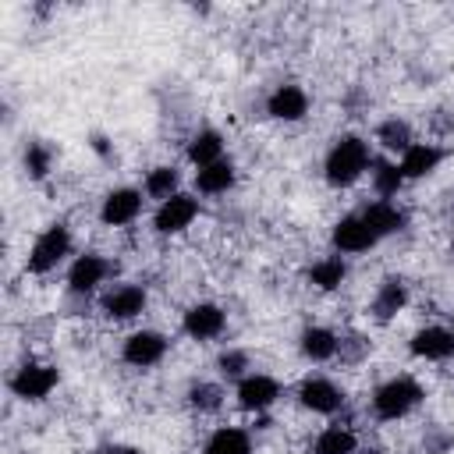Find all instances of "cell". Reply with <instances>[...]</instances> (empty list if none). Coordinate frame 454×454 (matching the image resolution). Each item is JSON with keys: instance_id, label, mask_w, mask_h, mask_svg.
Returning <instances> with one entry per match:
<instances>
[{"instance_id": "f1b7e54d", "label": "cell", "mask_w": 454, "mask_h": 454, "mask_svg": "<svg viewBox=\"0 0 454 454\" xmlns=\"http://www.w3.org/2000/svg\"><path fill=\"white\" fill-rule=\"evenodd\" d=\"M25 170H28V177L43 181L53 170V149L46 142H28V149H25Z\"/></svg>"}, {"instance_id": "4316f807", "label": "cell", "mask_w": 454, "mask_h": 454, "mask_svg": "<svg viewBox=\"0 0 454 454\" xmlns=\"http://www.w3.org/2000/svg\"><path fill=\"white\" fill-rule=\"evenodd\" d=\"M177 184H181V174H177V167H153V170L145 174V184H142V192H145L149 199H160V202H167L170 195H177Z\"/></svg>"}, {"instance_id": "ffe728a7", "label": "cell", "mask_w": 454, "mask_h": 454, "mask_svg": "<svg viewBox=\"0 0 454 454\" xmlns=\"http://www.w3.org/2000/svg\"><path fill=\"white\" fill-rule=\"evenodd\" d=\"M234 177H238L234 163H231V160H216V163L195 170V188H199L202 195H223L227 188H234Z\"/></svg>"}, {"instance_id": "277c9868", "label": "cell", "mask_w": 454, "mask_h": 454, "mask_svg": "<svg viewBox=\"0 0 454 454\" xmlns=\"http://www.w3.org/2000/svg\"><path fill=\"white\" fill-rule=\"evenodd\" d=\"M57 369L53 365H43V362H25V365H18L14 369V376L7 380V387H11V394L14 397H21V401H43V397H50L53 394V387H57Z\"/></svg>"}, {"instance_id": "52a82bcc", "label": "cell", "mask_w": 454, "mask_h": 454, "mask_svg": "<svg viewBox=\"0 0 454 454\" xmlns=\"http://www.w3.org/2000/svg\"><path fill=\"white\" fill-rule=\"evenodd\" d=\"M330 241H333V248H337V252L355 255V252H369L380 238L372 234V227L365 223V216H362V213H348V216H340V220L333 223Z\"/></svg>"}, {"instance_id": "836d02e7", "label": "cell", "mask_w": 454, "mask_h": 454, "mask_svg": "<svg viewBox=\"0 0 454 454\" xmlns=\"http://www.w3.org/2000/svg\"><path fill=\"white\" fill-rule=\"evenodd\" d=\"M355 454H383V450H380V447H358Z\"/></svg>"}, {"instance_id": "d6a6232c", "label": "cell", "mask_w": 454, "mask_h": 454, "mask_svg": "<svg viewBox=\"0 0 454 454\" xmlns=\"http://www.w3.org/2000/svg\"><path fill=\"white\" fill-rule=\"evenodd\" d=\"M96 454H138V450L128 447V443H106V447H99Z\"/></svg>"}, {"instance_id": "603a6c76", "label": "cell", "mask_w": 454, "mask_h": 454, "mask_svg": "<svg viewBox=\"0 0 454 454\" xmlns=\"http://www.w3.org/2000/svg\"><path fill=\"white\" fill-rule=\"evenodd\" d=\"M376 142H380L387 153H404V149L415 145V131H411V124H408L404 117H387V121H380V128H376Z\"/></svg>"}, {"instance_id": "f546056e", "label": "cell", "mask_w": 454, "mask_h": 454, "mask_svg": "<svg viewBox=\"0 0 454 454\" xmlns=\"http://www.w3.org/2000/svg\"><path fill=\"white\" fill-rule=\"evenodd\" d=\"M216 369H220V376H227V380H245L248 369H252V358H248V351H241V348H227V351H220Z\"/></svg>"}, {"instance_id": "8992f818", "label": "cell", "mask_w": 454, "mask_h": 454, "mask_svg": "<svg viewBox=\"0 0 454 454\" xmlns=\"http://www.w3.org/2000/svg\"><path fill=\"white\" fill-rule=\"evenodd\" d=\"M195 216H199V199L188 195V192H177L167 202H160V209L153 216V227H156V234H181L184 227H192Z\"/></svg>"}, {"instance_id": "7c38bea8", "label": "cell", "mask_w": 454, "mask_h": 454, "mask_svg": "<svg viewBox=\"0 0 454 454\" xmlns=\"http://www.w3.org/2000/svg\"><path fill=\"white\" fill-rule=\"evenodd\" d=\"M181 326H184V333L192 340H213V337H220L227 330V312L220 305H213V301H199V305H192L184 312Z\"/></svg>"}, {"instance_id": "83f0119b", "label": "cell", "mask_w": 454, "mask_h": 454, "mask_svg": "<svg viewBox=\"0 0 454 454\" xmlns=\"http://www.w3.org/2000/svg\"><path fill=\"white\" fill-rule=\"evenodd\" d=\"M223 387L220 383H213V380H199V383H192L188 387V404L195 408V411H220V404H223Z\"/></svg>"}, {"instance_id": "1f68e13d", "label": "cell", "mask_w": 454, "mask_h": 454, "mask_svg": "<svg viewBox=\"0 0 454 454\" xmlns=\"http://www.w3.org/2000/svg\"><path fill=\"white\" fill-rule=\"evenodd\" d=\"M365 351H369V340H365V337H358V333H351V337H340V348H337L340 362H358Z\"/></svg>"}, {"instance_id": "4fadbf2b", "label": "cell", "mask_w": 454, "mask_h": 454, "mask_svg": "<svg viewBox=\"0 0 454 454\" xmlns=\"http://www.w3.org/2000/svg\"><path fill=\"white\" fill-rule=\"evenodd\" d=\"M145 301H149L145 287H138V284H117V287H110V291L103 294L99 305H103V312H106L110 319L124 323V319L142 316V312H145Z\"/></svg>"}, {"instance_id": "e0dca14e", "label": "cell", "mask_w": 454, "mask_h": 454, "mask_svg": "<svg viewBox=\"0 0 454 454\" xmlns=\"http://www.w3.org/2000/svg\"><path fill=\"white\" fill-rule=\"evenodd\" d=\"M440 160H443V149H440V145H433V142H415L411 149L401 153L397 167H401L404 181H419V177L433 174V170L440 167Z\"/></svg>"}, {"instance_id": "484cf974", "label": "cell", "mask_w": 454, "mask_h": 454, "mask_svg": "<svg viewBox=\"0 0 454 454\" xmlns=\"http://www.w3.org/2000/svg\"><path fill=\"white\" fill-rule=\"evenodd\" d=\"M202 454H252V436L238 426H223L206 440Z\"/></svg>"}, {"instance_id": "ac0fdd59", "label": "cell", "mask_w": 454, "mask_h": 454, "mask_svg": "<svg viewBox=\"0 0 454 454\" xmlns=\"http://www.w3.org/2000/svg\"><path fill=\"white\" fill-rule=\"evenodd\" d=\"M358 213L365 216V223L372 227L376 238H387V234H397V231L408 227V213H404L401 206H394V202H383V199L369 202V206L358 209Z\"/></svg>"}, {"instance_id": "9c48e42d", "label": "cell", "mask_w": 454, "mask_h": 454, "mask_svg": "<svg viewBox=\"0 0 454 454\" xmlns=\"http://www.w3.org/2000/svg\"><path fill=\"white\" fill-rule=\"evenodd\" d=\"M234 397H238V404H241L245 411L262 415L266 408L277 404V397H280V383H277L273 376H266V372H248L245 380H238Z\"/></svg>"}, {"instance_id": "44dd1931", "label": "cell", "mask_w": 454, "mask_h": 454, "mask_svg": "<svg viewBox=\"0 0 454 454\" xmlns=\"http://www.w3.org/2000/svg\"><path fill=\"white\" fill-rule=\"evenodd\" d=\"M188 160L202 170V167H209V163H216V160H223V135L216 131V128H202L199 135H192V142H188Z\"/></svg>"}, {"instance_id": "8fae6325", "label": "cell", "mask_w": 454, "mask_h": 454, "mask_svg": "<svg viewBox=\"0 0 454 454\" xmlns=\"http://www.w3.org/2000/svg\"><path fill=\"white\" fill-rule=\"evenodd\" d=\"M408 348H411L415 358L447 362V358H454V330L450 326H440V323L422 326V330H415V337L408 340Z\"/></svg>"}, {"instance_id": "ba28073f", "label": "cell", "mask_w": 454, "mask_h": 454, "mask_svg": "<svg viewBox=\"0 0 454 454\" xmlns=\"http://www.w3.org/2000/svg\"><path fill=\"white\" fill-rule=\"evenodd\" d=\"M110 273H114V262H110V259H103V255H96V252H85V255H78V259L71 262V270H67V291H71V294H92Z\"/></svg>"}, {"instance_id": "3957f363", "label": "cell", "mask_w": 454, "mask_h": 454, "mask_svg": "<svg viewBox=\"0 0 454 454\" xmlns=\"http://www.w3.org/2000/svg\"><path fill=\"white\" fill-rule=\"evenodd\" d=\"M67 255H71V231H67V223H50V227L32 241L28 259H25V270L35 273V277H43V273L57 270Z\"/></svg>"}, {"instance_id": "d4e9b609", "label": "cell", "mask_w": 454, "mask_h": 454, "mask_svg": "<svg viewBox=\"0 0 454 454\" xmlns=\"http://www.w3.org/2000/svg\"><path fill=\"white\" fill-rule=\"evenodd\" d=\"M358 450V436L348 426H326L316 440L309 454H355Z\"/></svg>"}, {"instance_id": "7a4b0ae2", "label": "cell", "mask_w": 454, "mask_h": 454, "mask_svg": "<svg viewBox=\"0 0 454 454\" xmlns=\"http://www.w3.org/2000/svg\"><path fill=\"white\" fill-rule=\"evenodd\" d=\"M422 397H426V387L419 383V380H411V376H394V380H387V383H380L376 390H372V415L380 419V422H397V419H404V415H411L419 404H422Z\"/></svg>"}, {"instance_id": "d6986e66", "label": "cell", "mask_w": 454, "mask_h": 454, "mask_svg": "<svg viewBox=\"0 0 454 454\" xmlns=\"http://www.w3.org/2000/svg\"><path fill=\"white\" fill-rule=\"evenodd\" d=\"M298 348L309 362H330V358H337L340 337L330 326H305L301 337H298Z\"/></svg>"}, {"instance_id": "e575fe53", "label": "cell", "mask_w": 454, "mask_h": 454, "mask_svg": "<svg viewBox=\"0 0 454 454\" xmlns=\"http://www.w3.org/2000/svg\"><path fill=\"white\" fill-rule=\"evenodd\" d=\"M450 245H454V231H450Z\"/></svg>"}, {"instance_id": "9a60e30c", "label": "cell", "mask_w": 454, "mask_h": 454, "mask_svg": "<svg viewBox=\"0 0 454 454\" xmlns=\"http://www.w3.org/2000/svg\"><path fill=\"white\" fill-rule=\"evenodd\" d=\"M266 114L273 121H301L309 114V92L301 85H277L270 96H266Z\"/></svg>"}, {"instance_id": "5b68a950", "label": "cell", "mask_w": 454, "mask_h": 454, "mask_svg": "<svg viewBox=\"0 0 454 454\" xmlns=\"http://www.w3.org/2000/svg\"><path fill=\"white\" fill-rule=\"evenodd\" d=\"M298 401L316 415H337L344 408V390L326 376H305L298 387Z\"/></svg>"}, {"instance_id": "7402d4cb", "label": "cell", "mask_w": 454, "mask_h": 454, "mask_svg": "<svg viewBox=\"0 0 454 454\" xmlns=\"http://www.w3.org/2000/svg\"><path fill=\"white\" fill-rule=\"evenodd\" d=\"M305 277H309V284L319 287V291H337V287L344 284V277H348V262H344V255L337 252V255H326V259L312 262Z\"/></svg>"}, {"instance_id": "30bf717a", "label": "cell", "mask_w": 454, "mask_h": 454, "mask_svg": "<svg viewBox=\"0 0 454 454\" xmlns=\"http://www.w3.org/2000/svg\"><path fill=\"white\" fill-rule=\"evenodd\" d=\"M167 348H170V340H167L163 333H156V330H138V333H131V337L124 340L121 358H124L128 365H135V369H149V365L163 362Z\"/></svg>"}, {"instance_id": "2e32d148", "label": "cell", "mask_w": 454, "mask_h": 454, "mask_svg": "<svg viewBox=\"0 0 454 454\" xmlns=\"http://www.w3.org/2000/svg\"><path fill=\"white\" fill-rule=\"evenodd\" d=\"M404 305H408V284L401 277H383L372 301H369V312L376 323H390Z\"/></svg>"}, {"instance_id": "6da1fadb", "label": "cell", "mask_w": 454, "mask_h": 454, "mask_svg": "<svg viewBox=\"0 0 454 454\" xmlns=\"http://www.w3.org/2000/svg\"><path fill=\"white\" fill-rule=\"evenodd\" d=\"M369 167H372V149H369V142L358 138V135H344V138H337V142L330 145V153H326V160H323V177H326L333 188H348V184H355Z\"/></svg>"}, {"instance_id": "cb8c5ba5", "label": "cell", "mask_w": 454, "mask_h": 454, "mask_svg": "<svg viewBox=\"0 0 454 454\" xmlns=\"http://www.w3.org/2000/svg\"><path fill=\"white\" fill-rule=\"evenodd\" d=\"M369 177H372V192H376L383 202H390V199L401 192V184H404V174H401V167H397L394 160H376V156H372Z\"/></svg>"}, {"instance_id": "5bb4252c", "label": "cell", "mask_w": 454, "mask_h": 454, "mask_svg": "<svg viewBox=\"0 0 454 454\" xmlns=\"http://www.w3.org/2000/svg\"><path fill=\"white\" fill-rule=\"evenodd\" d=\"M138 213H142V192H138V188H114V192L103 195L99 220H103L106 227H124V223H131Z\"/></svg>"}, {"instance_id": "4dcf8cb0", "label": "cell", "mask_w": 454, "mask_h": 454, "mask_svg": "<svg viewBox=\"0 0 454 454\" xmlns=\"http://www.w3.org/2000/svg\"><path fill=\"white\" fill-rule=\"evenodd\" d=\"M454 447V436L447 433V429H440V426H433L426 436H422V450L426 454H447Z\"/></svg>"}]
</instances>
